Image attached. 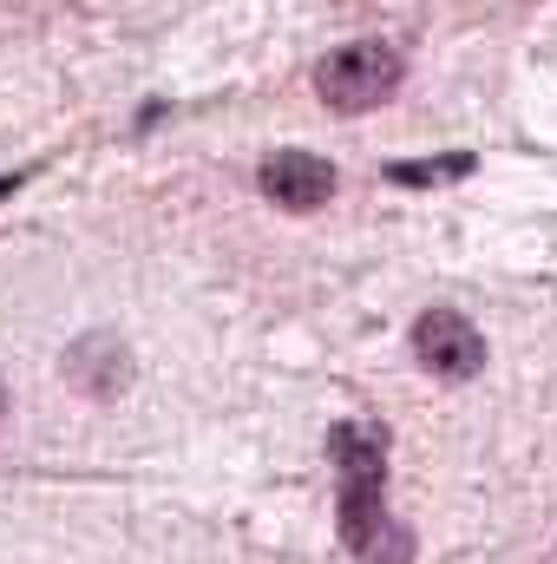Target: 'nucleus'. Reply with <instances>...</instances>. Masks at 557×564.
<instances>
[{
    "label": "nucleus",
    "mask_w": 557,
    "mask_h": 564,
    "mask_svg": "<svg viewBox=\"0 0 557 564\" xmlns=\"http://www.w3.org/2000/svg\"><path fill=\"white\" fill-rule=\"evenodd\" d=\"M341 473V539L361 564H414V532L387 512V446L381 426H335L328 433Z\"/></svg>",
    "instance_id": "obj_1"
},
{
    "label": "nucleus",
    "mask_w": 557,
    "mask_h": 564,
    "mask_svg": "<svg viewBox=\"0 0 557 564\" xmlns=\"http://www.w3.org/2000/svg\"><path fill=\"white\" fill-rule=\"evenodd\" d=\"M401 79H407V59L394 40H348L315 66V93L328 112H374L401 93Z\"/></svg>",
    "instance_id": "obj_2"
},
{
    "label": "nucleus",
    "mask_w": 557,
    "mask_h": 564,
    "mask_svg": "<svg viewBox=\"0 0 557 564\" xmlns=\"http://www.w3.org/2000/svg\"><path fill=\"white\" fill-rule=\"evenodd\" d=\"M414 361L433 381H472L485 368V335L459 308H426L414 322Z\"/></svg>",
    "instance_id": "obj_3"
},
{
    "label": "nucleus",
    "mask_w": 557,
    "mask_h": 564,
    "mask_svg": "<svg viewBox=\"0 0 557 564\" xmlns=\"http://www.w3.org/2000/svg\"><path fill=\"white\" fill-rule=\"evenodd\" d=\"M256 191L276 210H321L335 197V164L315 158V151H270L263 171H256Z\"/></svg>",
    "instance_id": "obj_4"
},
{
    "label": "nucleus",
    "mask_w": 557,
    "mask_h": 564,
    "mask_svg": "<svg viewBox=\"0 0 557 564\" xmlns=\"http://www.w3.org/2000/svg\"><path fill=\"white\" fill-rule=\"evenodd\" d=\"M66 381L92 401H119L132 388V348L119 335H79L66 348Z\"/></svg>",
    "instance_id": "obj_5"
},
{
    "label": "nucleus",
    "mask_w": 557,
    "mask_h": 564,
    "mask_svg": "<svg viewBox=\"0 0 557 564\" xmlns=\"http://www.w3.org/2000/svg\"><path fill=\"white\" fill-rule=\"evenodd\" d=\"M466 171H472V158H433V164H387V177H394V184H407V191H414V184H439V177H466Z\"/></svg>",
    "instance_id": "obj_6"
},
{
    "label": "nucleus",
    "mask_w": 557,
    "mask_h": 564,
    "mask_svg": "<svg viewBox=\"0 0 557 564\" xmlns=\"http://www.w3.org/2000/svg\"><path fill=\"white\" fill-rule=\"evenodd\" d=\"M0 414H7V388H0Z\"/></svg>",
    "instance_id": "obj_7"
}]
</instances>
